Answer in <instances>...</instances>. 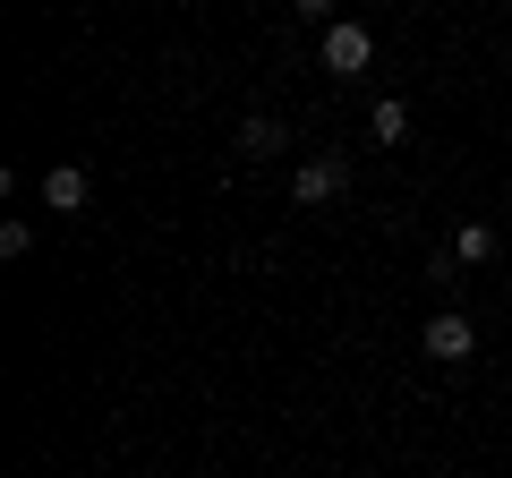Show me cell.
<instances>
[{"label": "cell", "mask_w": 512, "mask_h": 478, "mask_svg": "<svg viewBox=\"0 0 512 478\" xmlns=\"http://www.w3.org/2000/svg\"><path fill=\"white\" fill-rule=\"evenodd\" d=\"M419 350H427V359H444V368H461V359L478 350V333H470V316H461V308H444V316H427Z\"/></svg>", "instance_id": "obj_1"}, {"label": "cell", "mask_w": 512, "mask_h": 478, "mask_svg": "<svg viewBox=\"0 0 512 478\" xmlns=\"http://www.w3.org/2000/svg\"><path fill=\"white\" fill-rule=\"evenodd\" d=\"M342 188H350V163H342V154H308V163L291 171V197H299V205H325V197H342Z\"/></svg>", "instance_id": "obj_2"}, {"label": "cell", "mask_w": 512, "mask_h": 478, "mask_svg": "<svg viewBox=\"0 0 512 478\" xmlns=\"http://www.w3.org/2000/svg\"><path fill=\"white\" fill-rule=\"evenodd\" d=\"M367 60H376V43H367V26L333 18V26H325V69H333V77H359Z\"/></svg>", "instance_id": "obj_3"}, {"label": "cell", "mask_w": 512, "mask_h": 478, "mask_svg": "<svg viewBox=\"0 0 512 478\" xmlns=\"http://www.w3.org/2000/svg\"><path fill=\"white\" fill-rule=\"evenodd\" d=\"M43 205H52V214H77V205H86V171L52 163V171H43Z\"/></svg>", "instance_id": "obj_4"}, {"label": "cell", "mask_w": 512, "mask_h": 478, "mask_svg": "<svg viewBox=\"0 0 512 478\" xmlns=\"http://www.w3.org/2000/svg\"><path fill=\"white\" fill-rule=\"evenodd\" d=\"M239 154H248V163H265V154H282V120H265V111H248V120H239Z\"/></svg>", "instance_id": "obj_5"}, {"label": "cell", "mask_w": 512, "mask_h": 478, "mask_svg": "<svg viewBox=\"0 0 512 478\" xmlns=\"http://www.w3.org/2000/svg\"><path fill=\"white\" fill-rule=\"evenodd\" d=\"M495 257V222H461L453 231V265H487Z\"/></svg>", "instance_id": "obj_6"}, {"label": "cell", "mask_w": 512, "mask_h": 478, "mask_svg": "<svg viewBox=\"0 0 512 478\" xmlns=\"http://www.w3.org/2000/svg\"><path fill=\"white\" fill-rule=\"evenodd\" d=\"M367 129H376L384 146H402V137H410V103H402V94H384V103L367 111Z\"/></svg>", "instance_id": "obj_7"}, {"label": "cell", "mask_w": 512, "mask_h": 478, "mask_svg": "<svg viewBox=\"0 0 512 478\" xmlns=\"http://www.w3.org/2000/svg\"><path fill=\"white\" fill-rule=\"evenodd\" d=\"M26 248H35V231H26V222H0V257L18 265V257H26Z\"/></svg>", "instance_id": "obj_8"}, {"label": "cell", "mask_w": 512, "mask_h": 478, "mask_svg": "<svg viewBox=\"0 0 512 478\" xmlns=\"http://www.w3.org/2000/svg\"><path fill=\"white\" fill-rule=\"evenodd\" d=\"M291 9H299L308 26H333V0H291Z\"/></svg>", "instance_id": "obj_9"}]
</instances>
